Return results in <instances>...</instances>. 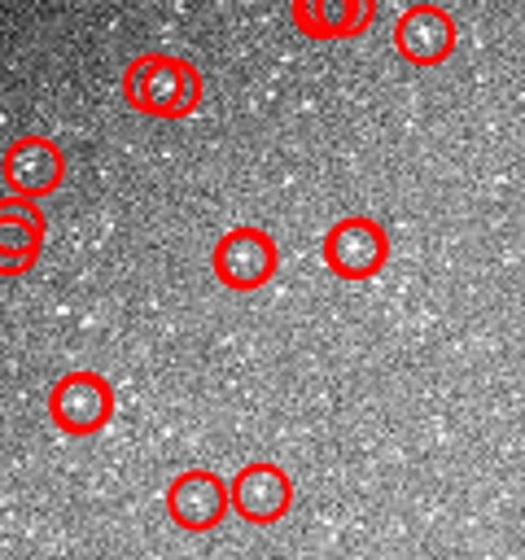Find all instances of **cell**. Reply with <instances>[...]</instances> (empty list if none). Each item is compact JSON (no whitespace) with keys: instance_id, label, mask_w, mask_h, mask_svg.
I'll use <instances>...</instances> for the list:
<instances>
[{"instance_id":"1","label":"cell","mask_w":525,"mask_h":560,"mask_svg":"<svg viewBox=\"0 0 525 560\" xmlns=\"http://www.w3.org/2000/svg\"><path fill=\"white\" fill-rule=\"evenodd\" d=\"M122 101L149 118H188L197 114L206 83L201 70L179 52H140L122 66Z\"/></svg>"},{"instance_id":"2","label":"cell","mask_w":525,"mask_h":560,"mask_svg":"<svg viewBox=\"0 0 525 560\" xmlns=\"http://www.w3.org/2000/svg\"><path fill=\"white\" fill-rule=\"evenodd\" d=\"M48 420L66 438H92L114 420V385L92 368L61 372L48 385Z\"/></svg>"},{"instance_id":"3","label":"cell","mask_w":525,"mask_h":560,"mask_svg":"<svg viewBox=\"0 0 525 560\" xmlns=\"http://www.w3.org/2000/svg\"><path fill=\"white\" fill-rule=\"evenodd\" d=\"M319 258H324V267H328L332 276H341V280H368V276H376V271L385 267V258H389V236H385V228H381L376 219H368V214H346V219H337V223L324 232Z\"/></svg>"},{"instance_id":"4","label":"cell","mask_w":525,"mask_h":560,"mask_svg":"<svg viewBox=\"0 0 525 560\" xmlns=\"http://www.w3.org/2000/svg\"><path fill=\"white\" fill-rule=\"evenodd\" d=\"M276 262H280V249H276L271 232H262V228H254V223L228 228V232L214 241V276H219V284L232 289V293L262 289V284L276 276Z\"/></svg>"},{"instance_id":"5","label":"cell","mask_w":525,"mask_h":560,"mask_svg":"<svg viewBox=\"0 0 525 560\" xmlns=\"http://www.w3.org/2000/svg\"><path fill=\"white\" fill-rule=\"evenodd\" d=\"M232 508V490L219 472L210 468H184L179 477H171L166 486V516L188 529V534H206L214 529Z\"/></svg>"},{"instance_id":"6","label":"cell","mask_w":525,"mask_h":560,"mask_svg":"<svg viewBox=\"0 0 525 560\" xmlns=\"http://www.w3.org/2000/svg\"><path fill=\"white\" fill-rule=\"evenodd\" d=\"M61 175H66V153L48 136H18L4 149V192L9 197L39 201L61 188Z\"/></svg>"},{"instance_id":"7","label":"cell","mask_w":525,"mask_h":560,"mask_svg":"<svg viewBox=\"0 0 525 560\" xmlns=\"http://www.w3.org/2000/svg\"><path fill=\"white\" fill-rule=\"evenodd\" d=\"M228 490H232V512H236L241 521H249V525H271V521H280V516L293 508V481H289V472H284L280 464H271V459L245 464V468L228 481Z\"/></svg>"},{"instance_id":"8","label":"cell","mask_w":525,"mask_h":560,"mask_svg":"<svg viewBox=\"0 0 525 560\" xmlns=\"http://www.w3.org/2000/svg\"><path fill=\"white\" fill-rule=\"evenodd\" d=\"M394 48L411 66H438L455 48V22L438 4H407L394 22Z\"/></svg>"},{"instance_id":"9","label":"cell","mask_w":525,"mask_h":560,"mask_svg":"<svg viewBox=\"0 0 525 560\" xmlns=\"http://www.w3.org/2000/svg\"><path fill=\"white\" fill-rule=\"evenodd\" d=\"M376 0H293L289 22L311 39H354L372 26Z\"/></svg>"},{"instance_id":"10","label":"cell","mask_w":525,"mask_h":560,"mask_svg":"<svg viewBox=\"0 0 525 560\" xmlns=\"http://www.w3.org/2000/svg\"><path fill=\"white\" fill-rule=\"evenodd\" d=\"M44 232H48V223L0 219V271H4V276L31 271V262H35L39 249H44Z\"/></svg>"},{"instance_id":"11","label":"cell","mask_w":525,"mask_h":560,"mask_svg":"<svg viewBox=\"0 0 525 560\" xmlns=\"http://www.w3.org/2000/svg\"><path fill=\"white\" fill-rule=\"evenodd\" d=\"M0 219H18V223H44V214L35 210V201H26V197H0Z\"/></svg>"}]
</instances>
